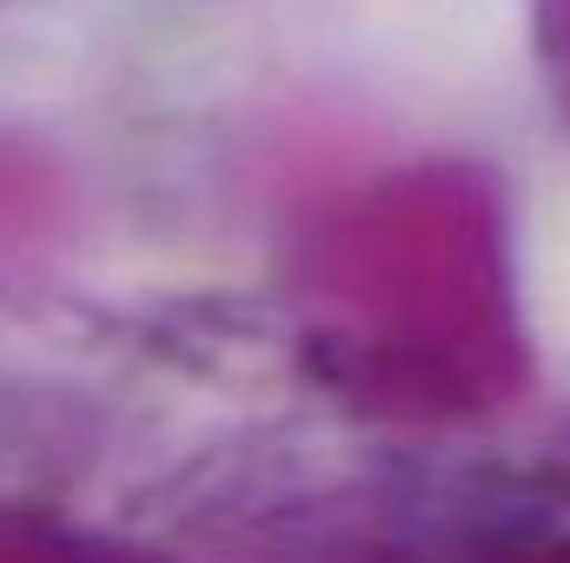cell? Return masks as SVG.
Here are the masks:
<instances>
[{
    "label": "cell",
    "instance_id": "1",
    "mask_svg": "<svg viewBox=\"0 0 570 563\" xmlns=\"http://www.w3.org/2000/svg\"><path fill=\"white\" fill-rule=\"evenodd\" d=\"M292 312L305 372L365 418H491L531 378L504 199L464 159L332 192L292 246Z\"/></svg>",
    "mask_w": 570,
    "mask_h": 563
},
{
    "label": "cell",
    "instance_id": "2",
    "mask_svg": "<svg viewBox=\"0 0 570 563\" xmlns=\"http://www.w3.org/2000/svg\"><path fill=\"white\" fill-rule=\"evenodd\" d=\"M531 27H538L544 73L570 93V0H531Z\"/></svg>",
    "mask_w": 570,
    "mask_h": 563
}]
</instances>
